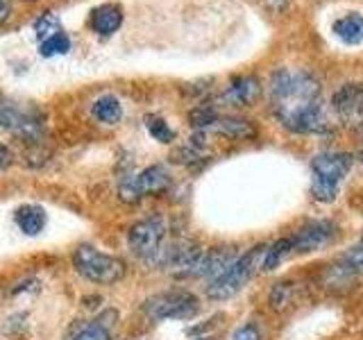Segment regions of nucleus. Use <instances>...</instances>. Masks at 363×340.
I'll return each mask as SVG.
<instances>
[{"label":"nucleus","instance_id":"20e7f679","mask_svg":"<svg viewBox=\"0 0 363 340\" xmlns=\"http://www.w3.org/2000/svg\"><path fill=\"white\" fill-rule=\"evenodd\" d=\"M73 266L79 277L91 283H116L125 277V264L118 256H111L96 249L94 245H79L73 254Z\"/></svg>","mask_w":363,"mask_h":340},{"label":"nucleus","instance_id":"f03ea898","mask_svg":"<svg viewBox=\"0 0 363 340\" xmlns=\"http://www.w3.org/2000/svg\"><path fill=\"white\" fill-rule=\"evenodd\" d=\"M266 249L268 245H255L252 249H247V252L243 256H238L225 272H220L218 277H213L207 283L204 295L213 302H225L234 298L236 293H241L245 288V283L257 275V270L264 268Z\"/></svg>","mask_w":363,"mask_h":340},{"label":"nucleus","instance_id":"2eb2a0df","mask_svg":"<svg viewBox=\"0 0 363 340\" xmlns=\"http://www.w3.org/2000/svg\"><path fill=\"white\" fill-rule=\"evenodd\" d=\"M361 91L363 89H359V84H345L336 91L332 105H334V111L338 113V116L347 118L361 107Z\"/></svg>","mask_w":363,"mask_h":340},{"label":"nucleus","instance_id":"9b49d317","mask_svg":"<svg viewBox=\"0 0 363 340\" xmlns=\"http://www.w3.org/2000/svg\"><path fill=\"white\" fill-rule=\"evenodd\" d=\"M334 37L345 45H359L363 43V14L359 11H350V14L340 16L332 26Z\"/></svg>","mask_w":363,"mask_h":340},{"label":"nucleus","instance_id":"412c9836","mask_svg":"<svg viewBox=\"0 0 363 340\" xmlns=\"http://www.w3.org/2000/svg\"><path fill=\"white\" fill-rule=\"evenodd\" d=\"M32 28H34V34H37V39H39V41H45V39L55 37L57 32H62L60 21H57L55 14H43L41 18L34 21V26H32Z\"/></svg>","mask_w":363,"mask_h":340},{"label":"nucleus","instance_id":"aec40b11","mask_svg":"<svg viewBox=\"0 0 363 340\" xmlns=\"http://www.w3.org/2000/svg\"><path fill=\"white\" fill-rule=\"evenodd\" d=\"M71 50V39L64 32H57L55 37L41 41V55L43 57H55V55H66Z\"/></svg>","mask_w":363,"mask_h":340},{"label":"nucleus","instance_id":"b1692460","mask_svg":"<svg viewBox=\"0 0 363 340\" xmlns=\"http://www.w3.org/2000/svg\"><path fill=\"white\" fill-rule=\"evenodd\" d=\"M261 336H264L261 334V327L257 322H247L243 327H238L230 340H261Z\"/></svg>","mask_w":363,"mask_h":340},{"label":"nucleus","instance_id":"7ed1b4c3","mask_svg":"<svg viewBox=\"0 0 363 340\" xmlns=\"http://www.w3.org/2000/svg\"><path fill=\"white\" fill-rule=\"evenodd\" d=\"M0 130L18 136L26 143H39L45 132V120L37 107L0 96Z\"/></svg>","mask_w":363,"mask_h":340},{"label":"nucleus","instance_id":"39448f33","mask_svg":"<svg viewBox=\"0 0 363 340\" xmlns=\"http://www.w3.org/2000/svg\"><path fill=\"white\" fill-rule=\"evenodd\" d=\"M200 311V302L189 290H166L157 293L143 302V313L152 322L162 320H191Z\"/></svg>","mask_w":363,"mask_h":340},{"label":"nucleus","instance_id":"0eeeda50","mask_svg":"<svg viewBox=\"0 0 363 340\" xmlns=\"http://www.w3.org/2000/svg\"><path fill=\"white\" fill-rule=\"evenodd\" d=\"M170 186V175L164 166H150L141 170L139 175H130L121 181L118 186V196L123 202H139L143 200L145 196H159V193H164L166 188Z\"/></svg>","mask_w":363,"mask_h":340},{"label":"nucleus","instance_id":"f3484780","mask_svg":"<svg viewBox=\"0 0 363 340\" xmlns=\"http://www.w3.org/2000/svg\"><path fill=\"white\" fill-rule=\"evenodd\" d=\"M295 300V283L279 281L268 293V304L272 311H286Z\"/></svg>","mask_w":363,"mask_h":340},{"label":"nucleus","instance_id":"bb28decb","mask_svg":"<svg viewBox=\"0 0 363 340\" xmlns=\"http://www.w3.org/2000/svg\"><path fill=\"white\" fill-rule=\"evenodd\" d=\"M266 3H268L272 9H284V7H286L289 0H266Z\"/></svg>","mask_w":363,"mask_h":340},{"label":"nucleus","instance_id":"f257e3e1","mask_svg":"<svg viewBox=\"0 0 363 340\" xmlns=\"http://www.w3.org/2000/svg\"><path fill=\"white\" fill-rule=\"evenodd\" d=\"M275 116L295 134H323L329 120L320 102V82L304 71H279L270 79Z\"/></svg>","mask_w":363,"mask_h":340},{"label":"nucleus","instance_id":"1a4fd4ad","mask_svg":"<svg viewBox=\"0 0 363 340\" xmlns=\"http://www.w3.org/2000/svg\"><path fill=\"white\" fill-rule=\"evenodd\" d=\"M352 164H354V157L347 152H323L311 159V173L313 179L340 186L343 177L352 170Z\"/></svg>","mask_w":363,"mask_h":340},{"label":"nucleus","instance_id":"9d476101","mask_svg":"<svg viewBox=\"0 0 363 340\" xmlns=\"http://www.w3.org/2000/svg\"><path fill=\"white\" fill-rule=\"evenodd\" d=\"M259 96H261L259 79L252 75H245V77L234 79V82L227 86L225 94L220 96V100L230 107H250V105H255Z\"/></svg>","mask_w":363,"mask_h":340},{"label":"nucleus","instance_id":"a211bd4d","mask_svg":"<svg viewBox=\"0 0 363 340\" xmlns=\"http://www.w3.org/2000/svg\"><path fill=\"white\" fill-rule=\"evenodd\" d=\"M291 254H293L291 238H281V241L268 245V249H266V259H264V268H261V270H266V272L275 270V268L281 264V261L286 259V256H291Z\"/></svg>","mask_w":363,"mask_h":340},{"label":"nucleus","instance_id":"6e6552de","mask_svg":"<svg viewBox=\"0 0 363 340\" xmlns=\"http://www.w3.org/2000/svg\"><path fill=\"white\" fill-rule=\"evenodd\" d=\"M336 236V225L329 220H313L309 225L300 227L298 232L291 236L293 254H309L318 252L325 245L332 243V238Z\"/></svg>","mask_w":363,"mask_h":340},{"label":"nucleus","instance_id":"cd10ccee","mask_svg":"<svg viewBox=\"0 0 363 340\" xmlns=\"http://www.w3.org/2000/svg\"><path fill=\"white\" fill-rule=\"evenodd\" d=\"M361 107H363V91H361Z\"/></svg>","mask_w":363,"mask_h":340},{"label":"nucleus","instance_id":"4be33fe9","mask_svg":"<svg viewBox=\"0 0 363 340\" xmlns=\"http://www.w3.org/2000/svg\"><path fill=\"white\" fill-rule=\"evenodd\" d=\"M147 132H150L159 143H170L175 139V132L168 128V123L162 118H147Z\"/></svg>","mask_w":363,"mask_h":340},{"label":"nucleus","instance_id":"c85d7f7f","mask_svg":"<svg viewBox=\"0 0 363 340\" xmlns=\"http://www.w3.org/2000/svg\"><path fill=\"white\" fill-rule=\"evenodd\" d=\"M198 340H211V338H198Z\"/></svg>","mask_w":363,"mask_h":340},{"label":"nucleus","instance_id":"393cba45","mask_svg":"<svg viewBox=\"0 0 363 340\" xmlns=\"http://www.w3.org/2000/svg\"><path fill=\"white\" fill-rule=\"evenodd\" d=\"M9 162H11V154H9L7 147H5L3 143H0V168H7Z\"/></svg>","mask_w":363,"mask_h":340},{"label":"nucleus","instance_id":"423d86ee","mask_svg":"<svg viewBox=\"0 0 363 340\" xmlns=\"http://www.w3.org/2000/svg\"><path fill=\"white\" fill-rule=\"evenodd\" d=\"M166 234H168L166 220L159 218V215H152V218L139 220L130 227L128 245L132 249V254L143 259L145 264H150V261L155 259V254L166 243Z\"/></svg>","mask_w":363,"mask_h":340},{"label":"nucleus","instance_id":"a878e982","mask_svg":"<svg viewBox=\"0 0 363 340\" xmlns=\"http://www.w3.org/2000/svg\"><path fill=\"white\" fill-rule=\"evenodd\" d=\"M9 16V5L5 3V0H0V23H5Z\"/></svg>","mask_w":363,"mask_h":340},{"label":"nucleus","instance_id":"5701e85b","mask_svg":"<svg viewBox=\"0 0 363 340\" xmlns=\"http://www.w3.org/2000/svg\"><path fill=\"white\" fill-rule=\"evenodd\" d=\"M343 268L347 272H359V275H363V243L352 247L350 252L343 256Z\"/></svg>","mask_w":363,"mask_h":340},{"label":"nucleus","instance_id":"f8f14e48","mask_svg":"<svg viewBox=\"0 0 363 340\" xmlns=\"http://www.w3.org/2000/svg\"><path fill=\"white\" fill-rule=\"evenodd\" d=\"M207 132H216L225 136V139H232V141H247V139H255L257 136V128L250 120L245 118H234V116H227V118H218Z\"/></svg>","mask_w":363,"mask_h":340},{"label":"nucleus","instance_id":"dca6fc26","mask_svg":"<svg viewBox=\"0 0 363 340\" xmlns=\"http://www.w3.org/2000/svg\"><path fill=\"white\" fill-rule=\"evenodd\" d=\"M91 111H94V116L105 125H116L123 118V107L118 98H113V96L98 98L94 102V107H91Z\"/></svg>","mask_w":363,"mask_h":340},{"label":"nucleus","instance_id":"4468645a","mask_svg":"<svg viewBox=\"0 0 363 340\" xmlns=\"http://www.w3.org/2000/svg\"><path fill=\"white\" fill-rule=\"evenodd\" d=\"M14 220L18 225V230L28 236H39L45 230V222H48V215H45L43 207L39 204H23L14 211Z\"/></svg>","mask_w":363,"mask_h":340},{"label":"nucleus","instance_id":"ddd939ff","mask_svg":"<svg viewBox=\"0 0 363 340\" xmlns=\"http://www.w3.org/2000/svg\"><path fill=\"white\" fill-rule=\"evenodd\" d=\"M121 23H123V9L118 5L107 3L91 11V28H94V32H98L100 37L113 34L121 28Z\"/></svg>","mask_w":363,"mask_h":340},{"label":"nucleus","instance_id":"6ab92c4d","mask_svg":"<svg viewBox=\"0 0 363 340\" xmlns=\"http://www.w3.org/2000/svg\"><path fill=\"white\" fill-rule=\"evenodd\" d=\"M68 340H111V334H109V329L105 324H100L98 320H94V322L77 324Z\"/></svg>","mask_w":363,"mask_h":340}]
</instances>
